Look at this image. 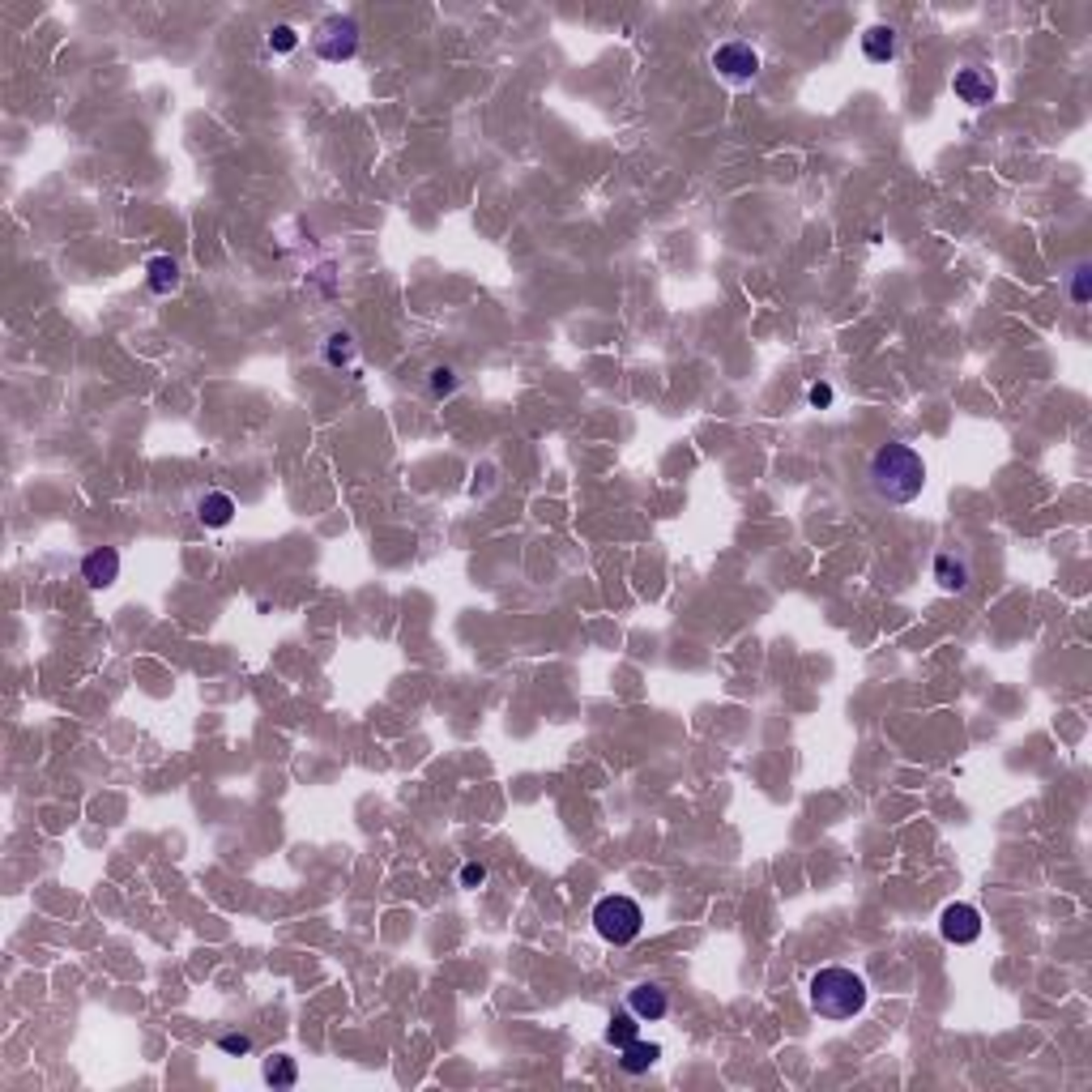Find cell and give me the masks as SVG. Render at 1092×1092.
<instances>
[{"label":"cell","instance_id":"obj_1","mask_svg":"<svg viewBox=\"0 0 1092 1092\" xmlns=\"http://www.w3.org/2000/svg\"><path fill=\"white\" fill-rule=\"evenodd\" d=\"M862 478H867V491L880 499V504L905 508V504H913V499L921 496V486H926V461H921V453L913 444L892 440V444H880L870 453L867 474Z\"/></svg>","mask_w":1092,"mask_h":1092},{"label":"cell","instance_id":"obj_2","mask_svg":"<svg viewBox=\"0 0 1092 1092\" xmlns=\"http://www.w3.org/2000/svg\"><path fill=\"white\" fill-rule=\"evenodd\" d=\"M807 999H811V1012L824 1016V1020H850V1016H858L867 1007V981L853 969H845V964H828V969H819L811 977Z\"/></svg>","mask_w":1092,"mask_h":1092},{"label":"cell","instance_id":"obj_3","mask_svg":"<svg viewBox=\"0 0 1092 1092\" xmlns=\"http://www.w3.org/2000/svg\"><path fill=\"white\" fill-rule=\"evenodd\" d=\"M594 931L607 943H615V948H627L645 931V913H640V905L632 896H619L615 892V896H602L594 905Z\"/></svg>","mask_w":1092,"mask_h":1092},{"label":"cell","instance_id":"obj_4","mask_svg":"<svg viewBox=\"0 0 1092 1092\" xmlns=\"http://www.w3.org/2000/svg\"><path fill=\"white\" fill-rule=\"evenodd\" d=\"M312 48H316V56L329 64L350 61L354 51H359V26H354V18H342V13L324 18L312 34Z\"/></svg>","mask_w":1092,"mask_h":1092},{"label":"cell","instance_id":"obj_5","mask_svg":"<svg viewBox=\"0 0 1092 1092\" xmlns=\"http://www.w3.org/2000/svg\"><path fill=\"white\" fill-rule=\"evenodd\" d=\"M713 69L726 81H751L759 73V56L751 51V43H721L713 51Z\"/></svg>","mask_w":1092,"mask_h":1092},{"label":"cell","instance_id":"obj_6","mask_svg":"<svg viewBox=\"0 0 1092 1092\" xmlns=\"http://www.w3.org/2000/svg\"><path fill=\"white\" fill-rule=\"evenodd\" d=\"M939 931L948 943H956V948H964V943H977L981 939V913L973 909V905H964V900H956V905H948L939 918Z\"/></svg>","mask_w":1092,"mask_h":1092},{"label":"cell","instance_id":"obj_7","mask_svg":"<svg viewBox=\"0 0 1092 1092\" xmlns=\"http://www.w3.org/2000/svg\"><path fill=\"white\" fill-rule=\"evenodd\" d=\"M81 580L90 589H112L120 580V551L116 546H99L81 559Z\"/></svg>","mask_w":1092,"mask_h":1092},{"label":"cell","instance_id":"obj_8","mask_svg":"<svg viewBox=\"0 0 1092 1092\" xmlns=\"http://www.w3.org/2000/svg\"><path fill=\"white\" fill-rule=\"evenodd\" d=\"M627 1012L636 1016L640 1024H658V1020H666L670 999L662 986H636V990H627Z\"/></svg>","mask_w":1092,"mask_h":1092},{"label":"cell","instance_id":"obj_9","mask_svg":"<svg viewBox=\"0 0 1092 1092\" xmlns=\"http://www.w3.org/2000/svg\"><path fill=\"white\" fill-rule=\"evenodd\" d=\"M951 90L961 94L969 107H986V102L994 99V77L981 69H961L956 77H951Z\"/></svg>","mask_w":1092,"mask_h":1092},{"label":"cell","instance_id":"obj_10","mask_svg":"<svg viewBox=\"0 0 1092 1092\" xmlns=\"http://www.w3.org/2000/svg\"><path fill=\"white\" fill-rule=\"evenodd\" d=\"M935 580H939L943 589H964L973 580L969 559L956 555V551H939V555H935Z\"/></svg>","mask_w":1092,"mask_h":1092},{"label":"cell","instance_id":"obj_11","mask_svg":"<svg viewBox=\"0 0 1092 1092\" xmlns=\"http://www.w3.org/2000/svg\"><path fill=\"white\" fill-rule=\"evenodd\" d=\"M197 516H201V526L223 529V526H231L235 499L226 496V491H210V496H201V504H197Z\"/></svg>","mask_w":1092,"mask_h":1092},{"label":"cell","instance_id":"obj_12","mask_svg":"<svg viewBox=\"0 0 1092 1092\" xmlns=\"http://www.w3.org/2000/svg\"><path fill=\"white\" fill-rule=\"evenodd\" d=\"M662 1058V1045H653V1042H627L623 1045V1058H619V1067H623L627 1075H640V1072H648L653 1062Z\"/></svg>","mask_w":1092,"mask_h":1092},{"label":"cell","instance_id":"obj_13","mask_svg":"<svg viewBox=\"0 0 1092 1092\" xmlns=\"http://www.w3.org/2000/svg\"><path fill=\"white\" fill-rule=\"evenodd\" d=\"M862 51H867V61L883 64L896 56V31L892 26H870L867 34H862Z\"/></svg>","mask_w":1092,"mask_h":1092},{"label":"cell","instance_id":"obj_14","mask_svg":"<svg viewBox=\"0 0 1092 1092\" xmlns=\"http://www.w3.org/2000/svg\"><path fill=\"white\" fill-rule=\"evenodd\" d=\"M145 273H150V291L154 294H171L175 286H180V265H175L171 256H154V261L145 265Z\"/></svg>","mask_w":1092,"mask_h":1092},{"label":"cell","instance_id":"obj_15","mask_svg":"<svg viewBox=\"0 0 1092 1092\" xmlns=\"http://www.w3.org/2000/svg\"><path fill=\"white\" fill-rule=\"evenodd\" d=\"M265 1084H273V1088H294V1084H299V1067H294V1058H286V1054L265 1058Z\"/></svg>","mask_w":1092,"mask_h":1092},{"label":"cell","instance_id":"obj_16","mask_svg":"<svg viewBox=\"0 0 1092 1092\" xmlns=\"http://www.w3.org/2000/svg\"><path fill=\"white\" fill-rule=\"evenodd\" d=\"M636 1032H640L636 1016H632V1012H619V1016H610V1024H607V1042L623 1050L627 1042H636Z\"/></svg>","mask_w":1092,"mask_h":1092},{"label":"cell","instance_id":"obj_17","mask_svg":"<svg viewBox=\"0 0 1092 1092\" xmlns=\"http://www.w3.org/2000/svg\"><path fill=\"white\" fill-rule=\"evenodd\" d=\"M1088 278H1092L1088 265H1075V269H1072V304L1075 307L1088 304Z\"/></svg>","mask_w":1092,"mask_h":1092},{"label":"cell","instance_id":"obj_18","mask_svg":"<svg viewBox=\"0 0 1092 1092\" xmlns=\"http://www.w3.org/2000/svg\"><path fill=\"white\" fill-rule=\"evenodd\" d=\"M457 389V372L453 367H431V393L435 397H448Z\"/></svg>","mask_w":1092,"mask_h":1092},{"label":"cell","instance_id":"obj_19","mask_svg":"<svg viewBox=\"0 0 1092 1092\" xmlns=\"http://www.w3.org/2000/svg\"><path fill=\"white\" fill-rule=\"evenodd\" d=\"M269 48H273V51H294V48H299V34H294L291 26H273Z\"/></svg>","mask_w":1092,"mask_h":1092},{"label":"cell","instance_id":"obj_20","mask_svg":"<svg viewBox=\"0 0 1092 1092\" xmlns=\"http://www.w3.org/2000/svg\"><path fill=\"white\" fill-rule=\"evenodd\" d=\"M218 1045H223L226 1054H248V1050H253V1037H248V1032H223V1037H218Z\"/></svg>","mask_w":1092,"mask_h":1092},{"label":"cell","instance_id":"obj_21","mask_svg":"<svg viewBox=\"0 0 1092 1092\" xmlns=\"http://www.w3.org/2000/svg\"><path fill=\"white\" fill-rule=\"evenodd\" d=\"M350 359V334H334L329 337V363H346Z\"/></svg>","mask_w":1092,"mask_h":1092},{"label":"cell","instance_id":"obj_22","mask_svg":"<svg viewBox=\"0 0 1092 1092\" xmlns=\"http://www.w3.org/2000/svg\"><path fill=\"white\" fill-rule=\"evenodd\" d=\"M486 883V867L483 862H466L461 867V888H483Z\"/></svg>","mask_w":1092,"mask_h":1092},{"label":"cell","instance_id":"obj_23","mask_svg":"<svg viewBox=\"0 0 1092 1092\" xmlns=\"http://www.w3.org/2000/svg\"><path fill=\"white\" fill-rule=\"evenodd\" d=\"M807 397H811V405H815V410L832 405V389H828V385H811V389H807Z\"/></svg>","mask_w":1092,"mask_h":1092}]
</instances>
